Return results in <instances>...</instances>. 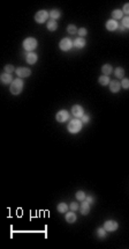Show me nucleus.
<instances>
[{
  "instance_id": "ddd939ff",
  "label": "nucleus",
  "mask_w": 129,
  "mask_h": 249,
  "mask_svg": "<svg viewBox=\"0 0 129 249\" xmlns=\"http://www.w3.org/2000/svg\"><path fill=\"white\" fill-rule=\"evenodd\" d=\"M37 54L35 53V52H29L28 54H27V62L29 63V64H35L36 62H37Z\"/></svg>"
},
{
  "instance_id": "c756f323",
  "label": "nucleus",
  "mask_w": 129,
  "mask_h": 249,
  "mask_svg": "<svg viewBox=\"0 0 129 249\" xmlns=\"http://www.w3.org/2000/svg\"><path fill=\"white\" fill-rule=\"evenodd\" d=\"M69 207H70V210H72V211H74V212H75V211L78 209V204H77V203H75V202H73V203L70 204V206H69Z\"/></svg>"
},
{
  "instance_id": "bb28decb",
  "label": "nucleus",
  "mask_w": 129,
  "mask_h": 249,
  "mask_svg": "<svg viewBox=\"0 0 129 249\" xmlns=\"http://www.w3.org/2000/svg\"><path fill=\"white\" fill-rule=\"evenodd\" d=\"M67 32H68L69 34H75V33L77 32V28H76L74 24H69V26L67 27Z\"/></svg>"
},
{
  "instance_id": "c85d7f7f",
  "label": "nucleus",
  "mask_w": 129,
  "mask_h": 249,
  "mask_svg": "<svg viewBox=\"0 0 129 249\" xmlns=\"http://www.w3.org/2000/svg\"><path fill=\"white\" fill-rule=\"evenodd\" d=\"M121 86L124 89H129V79H123L121 81Z\"/></svg>"
},
{
  "instance_id": "aec40b11",
  "label": "nucleus",
  "mask_w": 129,
  "mask_h": 249,
  "mask_svg": "<svg viewBox=\"0 0 129 249\" xmlns=\"http://www.w3.org/2000/svg\"><path fill=\"white\" fill-rule=\"evenodd\" d=\"M112 66L110 65V64H105L104 66H103V68H102V71H103V73H104V75H108V74H111L112 73Z\"/></svg>"
},
{
  "instance_id": "f3484780",
  "label": "nucleus",
  "mask_w": 129,
  "mask_h": 249,
  "mask_svg": "<svg viewBox=\"0 0 129 249\" xmlns=\"http://www.w3.org/2000/svg\"><path fill=\"white\" fill-rule=\"evenodd\" d=\"M57 28H58V23L54 20H51L47 22V29L50 32H54V30H57Z\"/></svg>"
},
{
  "instance_id": "9d476101",
  "label": "nucleus",
  "mask_w": 129,
  "mask_h": 249,
  "mask_svg": "<svg viewBox=\"0 0 129 249\" xmlns=\"http://www.w3.org/2000/svg\"><path fill=\"white\" fill-rule=\"evenodd\" d=\"M121 88V84L116 80H113L112 82H110V91L112 93H118Z\"/></svg>"
},
{
  "instance_id": "4468645a",
  "label": "nucleus",
  "mask_w": 129,
  "mask_h": 249,
  "mask_svg": "<svg viewBox=\"0 0 129 249\" xmlns=\"http://www.w3.org/2000/svg\"><path fill=\"white\" fill-rule=\"evenodd\" d=\"M1 81H3V84H5V85H8V84H11V82H13L12 74H8V73L1 74Z\"/></svg>"
},
{
  "instance_id": "2eb2a0df",
  "label": "nucleus",
  "mask_w": 129,
  "mask_h": 249,
  "mask_svg": "<svg viewBox=\"0 0 129 249\" xmlns=\"http://www.w3.org/2000/svg\"><path fill=\"white\" fill-rule=\"evenodd\" d=\"M66 220L68 221V223H75L76 221V214H75V212L74 211H72V212H67L66 213Z\"/></svg>"
},
{
  "instance_id": "a211bd4d",
  "label": "nucleus",
  "mask_w": 129,
  "mask_h": 249,
  "mask_svg": "<svg viewBox=\"0 0 129 249\" xmlns=\"http://www.w3.org/2000/svg\"><path fill=\"white\" fill-rule=\"evenodd\" d=\"M98 81H99V84L103 85V86H106V85H108L110 82H111L108 75H102V77L98 79Z\"/></svg>"
},
{
  "instance_id": "72a5a7b5",
  "label": "nucleus",
  "mask_w": 129,
  "mask_h": 249,
  "mask_svg": "<svg viewBox=\"0 0 129 249\" xmlns=\"http://www.w3.org/2000/svg\"><path fill=\"white\" fill-rule=\"evenodd\" d=\"M84 201H86L89 204H92V203H93V198H92L91 196H88V197H85V199H84Z\"/></svg>"
},
{
  "instance_id": "f257e3e1",
  "label": "nucleus",
  "mask_w": 129,
  "mask_h": 249,
  "mask_svg": "<svg viewBox=\"0 0 129 249\" xmlns=\"http://www.w3.org/2000/svg\"><path fill=\"white\" fill-rule=\"evenodd\" d=\"M82 126H83V122L80 121V119H77V118H74L68 124V131L70 133H77V132L81 131Z\"/></svg>"
},
{
  "instance_id": "b1692460",
  "label": "nucleus",
  "mask_w": 129,
  "mask_h": 249,
  "mask_svg": "<svg viewBox=\"0 0 129 249\" xmlns=\"http://www.w3.org/2000/svg\"><path fill=\"white\" fill-rule=\"evenodd\" d=\"M97 235H98V238H100V239H104L106 236L105 228H98V230H97Z\"/></svg>"
},
{
  "instance_id": "393cba45",
  "label": "nucleus",
  "mask_w": 129,
  "mask_h": 249,
  "mask_svg": "<svg viewBox=\"0 0 129 249\" xmlns=\"http://www.w3.org/2000/svg\"><path fill=\"white\" fill-rule=\"evenodd\" d=\"M85 197H86V196H85V193H84L83 191H77V192H76V199L83 202V201L85 199Z\"/></svg>"
},
{
  "instance_id": "7c9ffc66",
  "label": "nucleus",
  "mask_w": 129,
  "mask_h": 249,
  "mask_svg": "<svg viewBox=\"0 0 129 249\" xmlns=\"http://www.w3.org/2000/svg\"><path fill=\"white\" fill-rule=\"evenodd\" d=\"M78 35L82 37V36H85L86 35V29L85 28H81V29H78Z\"/></svg>"
},
{
  "instance_id": "2f4dec72",
  "label": "nucleus",
  "mask_w": 129,
  "mask_h": 249,
  "mask_svg": "<svg viewBox=\"0 0 129 249\" xmlns=\"http://www.w3.org/2000/svg\"><path fill=\"white\" fill-rule=\"evenodd\" d=\"M124 14H128V16H129V4H126L124 6H123V11H122Z\"/></svg>"
},
{
  "instance_id": "0eeeda50",
  "label": "nucleus",
  "mask_w": 129,
  "mask_h": 249,
  "mask_svg": "<svg viewBox=\"0 0 129 249\" xmlns=\"http://www.w3.org/2000/svg\"><path fill=\"white\" fill-rule=\"evenodd\" d=\"M55 118H57L58 122L63 123V122H66L69 118V114H68V111H66V110H60V111L57 114Z\"/></svg>"
},
{
  "instance_id": "412c9836",
  "label": "nucleus",
  "mask_w": 129,
  "mask_h": 249,
  "mask_svg": "<svg viewBox=\"0 0 129 249\" xmlns=\"http://www.w3.org/2000/svg\"><path fill=\"white\" fill-rule=\"evenodd\" d=\"M114 74H115V77H116V78H119V79H122V78L124 77V70H123V68H121V67H118V68H115V71H114Z\"/></svg>"
},
{
  "instance_id": "473e14b6",
  "label": "nucleus",
  "mask_w": 129,
  "mask_h": 249,
  "mask_svg": "<svg viewBox=\"0 0 129 249\" xmlns=\"http://www.w3.org/2000/svg\"><path fill=\"white\" fill-rule=\"evenodd\" d=\"M83 118H82V122L84 123V124H86L88 122H89V116L88 115H84V116H82Z\"/></svg>"
},
{
  "instance_id": "1a4fd4ad",
  "label": "nucleus",
  "mask_w": 129,
  "mask_h": 249,
  "mask_svg": "<svg viewBox=\"0 0 129 249\" xmlns=\"http://www.w3.org/2000/svg\"><path fill=\"white\" fill-rule=\"evenodd\" d=\"M72 114L73 116H75V118H78V117H82L83 116V109L81 105H74L72 108Z\"/></svg>"
},
{
  "instance_id": "39448f33",
  "label": "nucleus",
  "mask_w": 129,
  "mask_h": 249,
  "mask_svg": "<svg viewBox=\"0 0 129 249\" xmlns=\"http://www.w3.org/2000/svg\"><path fill=\"white\" fill-rule=\"evenodd\" d=\"M118 227H119V225H118L116 221H114V220H107V221H105V224H104V228L107 232H114V231L118 230Z\"/></svg>"
},
{
  "instance_id": "cd10ccee",
  "label": "nucleus",
  "mask_w": 129,
  "mask_h": 249,
  "mask_svg": "<svg viewBox=\"0 0 129 249\" xmlns=\"http://www.w3.org/2000/svg\"><path fill=\"white\" fill-rule=\"evenodd\" d=\"M122 26L124 27V28L129 29V16H124L122 19Z\"/></svg>"
},
{
  "instance_id": "423d86ee",
  "label": "nucleus",
  "mask_w": 129,
  "mask_h": 249,
  "mask_svg": "<svg viewBox=\"0 0 129 249\" xmlns=\"http://www.w3.org/2000/svg\"><path fill=\"white\" fill-rule=\"evenodd\" d=\"M73 44H74V43H73L69 38H62L61 42H60V49H61L62 51H68V50L72 49Z\"/></svg>"
},
{
  "instance_id": "6ab92c4d",
  "label": "nucleus",
  "mask_w": 129,
  "mask_h": 249,
  "mask_svg": "<svg viewBox=\"0 0 129 249\" xmlns=\"http://www.w3.org/2000/svg\"><path fill=\"white\" fill-rule=\"evenodd\" d=\"M112 16H113V20H118V19H121L123 16V12L121 9H115L112 12Z\"/></svg>"
},
{
  "instance_id": "f03ea898",
  "label": "nucleus",
  "mask_w": 129,
  "mask_h": 249,
  "mask_svg": "<svg viewBox=\"0 0 129 249\" xmlns=\"http://www.w3.org/2000/svg\"><path fill=\"white\" fill-rule=\"evenodd\" d=\"M23 91V81L21 79H15L11 84V93L14 95L20 94Z\"/></svg>"
},
{
  "instance_id": "dca6fc26",
  "label": "nucleus",
  "mask_w": 129,
  "mask_h": 249,
  "mask_svg": "<svg viewBox=\"0 0 129 249\" xmlns=\"http://www.w3.org/2000/svg\"><path fill=\"white\" fill-rule=\"evenodd\" d=\"M74 45H75V48H77V49H82V48H84V45H85V41H84V38H82V37L76 38V40L74 41Z\"/></svg>"
},
{
  "instance_id": "20e7f679",
  "label": "nucleus",
  "mask_w": 129,
  "mask_h": 249,
  "mask_svg": "<svg viewBox=\"0 0 129 249\" xmlns=\"http://www.w3.org/2000/svg\"><path fill=\"white\" fill-rule=\"evenodd\" d=\"M49 16H50V13H47L46 11H39V12L36 13L35 20H36L37 23H44L47 20Z\"/></svg>"
},
{
  "instance_id": "9b49d317",
  "label": "nucleus",
  "mask_w": 129,
  "mask_h": 249,
  "mask_svg": "<svg viewBox=\"0 0 129 249\" xmlns=\"http://www.w3.org/2000/svg\"><path fill=\"white\" fill-rule=\"evenodd\" d=\"M118 27H119V24H118V22H116L115 20H108V21L106 22V28H107V30H110V32H113V30L118 29Z\"/></svg>"
},
{
  "instance_id": "f704fd0d",
  "label": "nucleus",
  "mask_w": 129,
  "mask_h": 249,
  "mask_svg": "<svg viewBox=\"0 0 129 249\" xmlns=\"http://www.w3.org/2000/svg\"><path fill=\"white\" fill-rule=\"evenodd\" d=\"M124 29H126V28H124L123 26H120V32H124Z\"/></svg>"
},
{
  "instance_id": "7ed1b4c3",
  "label": "nucleus",
  "mask_w": 129,
  "mask_h": 249,
  "mask_svg": "<svg viewBox=\"0 0 129 249\" xmlns=\"http://www.w3.org/2000/svg\"><path fill=\"white\" fill-rule=\"evenodd\" d=\"M23 48L27 51H32L37 48V41L34 37H28L23 41Z\"/></svg>"
},
{
  "instance_id": "5701e85b",
  "label": "nucleus",
  "mask_w": 129,
  "mask_h": 249,
  "mask_svg": "<svg viewBox=\"0 0 129 249\" xmlns=\"http://www.w3.org/2000/svg\"><path fill=\"white\" fill-rule=\"evenodd\" d=\"M50 16H51L53 20L59 19V17H60V11H58V9H53V11H51V12H50Z\"/></svg>"
},
{
  "instance_id": "6e6552de",
  "label": "nucleus",
  "mask_w": 129,
  "mask_h": 249,
  "mask_svg": "<svg viewBox=\"0 0 129 249\" xmlns=\"http://www.w3.org/2000/svg\"><path fill=\"white\" fill-rule=\"evenodd\" d=\"M15 72H16V74H17L19 78H27V77H29V75L31 74V71H30L29 68H27V67L17 68Z\"/></svg>"
},
{
  "instance_id": "4be33fe9",
  "label": "nucleus",
  "mask_w": 129,
  "mask_h": 249,
  "mask_svg": "<svg viewBox=\"0 0 129 249\" xmlns=\"http://www.w3.org/2000/svg\"><path fill=\"white\" fill-rule=\"evenodd\" d=\"M68 210V205L66 204V203H60L59 205H58V211L60 212V213H64Z\"/></svg>"
},
{
  "instance_id": "f8f14e48",
  "label": "nucleus",
  "mask_w": 129,
  "mask_h": 249,
  "mask_svg": "<svg viewBox=\"0 0 129 249\" xmlns=\"http://www.w3.org/2000/svg\"><path fill=\"white\" fill-rule=\"evenodd\" d=\"M90 212V204L86 201H83V203L81 204V213L83 215H86Z\"/></svg>"
},
{
  "instance_id": "a878e982",
  "label": "nucleus",
  "mask_w": 129,
  "mask_h": 249,
  "mask_svg": "<svg viewBox=\"0 0 129 249\" xmlns=\"http://www.w3.org/2000/svg\"><path fill=\"white\" fill-rule=\"evenodd\" d=\"M4 70H5V73H8V74H12L14 71H16V70L14 68V66H13V65H6Z\"/></svg>"
}]
</instances>
